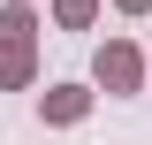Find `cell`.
Returning a JSON list of instances; mask_svg holds the SVG:
<instances>
[{
  "mask_svg": "<svg viewBox=\"0 0 152 145\" xmlns=\"http://www.w3.org/2000/svg\"><path fill=\"white\" fill-rule=\"evenodd\" d=\"M61 16H69V23H84V16H91V0H61Z\"/></svg>",
  "mask_w": 152,
  "mask_h": 145,
  "instance_id": "cell-1",
  "label": "cell"
}]
</instances>
